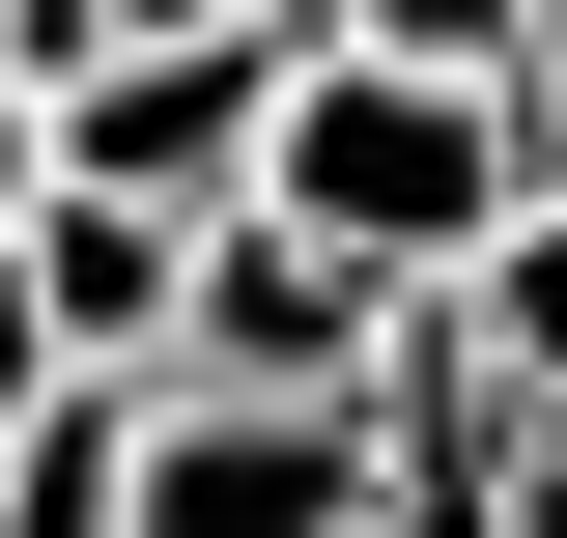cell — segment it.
<instances>
[{"label":"cell","instance_id":"cell-1","mask_svg":"<svg viewBox=\"0 0 567 538\" xmlns=\"http://www.w3.org/2000/svg\"><path fill=\"white\" fill-rule=\"evenodd\" d=\"M511 58H398V29H284V85H256V199L312 227V256H369V283H454L511 227Z\"/></svg>","mask_w":567,"mask_h":538},{"label":"cell","instance_id":"cell-2","mask_svg":"<svg viewBox=\"0 0 567 538\" xmlns=\"http://www.w3.org/2000/svg\"><path fill=\"white\" fill-rule=\"evenodd\" d=\"M256 85H284V29H85L58 85H29V170H85V199H256Z\"/></svg>","mask_w":567,"mask_h":538},{"label":"cell","instance_id":"cell-3","mask_svg":"<svg viewBox=\"0 0 567 538\" xmlns=\"http://www.w3.org/2000/svg\"><path fill=\"white\" fill-rule=\"evenodd\" d=\"M341 510H369V397H199V369H142L114 538H341Z\"/></svg>","mask_w":567,"mask_h":538},{"label":"cell","instance_id":"cell-4","mask_svg":"<svg viewBox=\"0 0 567 538\" xmlns=\"http://www.w3.org/2000/svg\"><path fill=\"white\" fill-rule=\"evenodd\" d=\"M0 283H29V340H58V369H171L199 227H171V199H85V170H29V199H0Z\"/></svg>","mask_w":567,"mask_h":538},{"label":"cell","instance_id":"cell-5","mask_svg":"<svg viewBox=\"0 0 567 538\" xmlns=\"http://www.w3.org/2000/svg\"><path fill=\"white\" fill-rule=\"evenodd\" d=\"M454 369H483L511 425H567V170H511V227L454 256Z\"/></svg>","mask_w":567,"mask_h":538},{"label":"cell","instance_id":"cell-6","mask_svg":"<svg viewBox=\"0 0 567 538\" xmlns=\"http://www.w3.org/2000/svg\"><path fill=\"white\" fill-rule=\"evenodd\" d=\"M341 538H567V482H539V425H369Z\"/></svg>","mask_w":567,"mask_h":538},{"label":"cell","instance_id":"cell-7","mask_svg":"<svg viewBox=\"0 0 567 538\" xmlns=\"http://www.w3.org/2000/svg\"><path fill=\"white\" fill-rule=\"evenodd\" d=\"M29 397H58V340H29V283H0V425H29Z\"/></svg>","mask_w":567,"mask_h":538},{"label":"cell","instance_id":"cell-8","mask_svg":"<svg viewBox=\"0 0 567 538\" xmlns=\"http://www.w3.org/2000/svg\"><path fill=\"white\" fill-rule=\"evenodd\" d=\"M85 29H284V0H85Z\"/></svg>","mask_w":567,"mask_h":538},{"label":"cell","instance_id":"cell-9","mask_svg":"<svg viewBox=\"0 0 567 538\" xmlns=\"http://www.w3.org/2000/svg\"><path fill=\"white\" fill-rule=\"evenodd\" d=\"M0 199H29V114H0Z\"/></svg>","mask_w":567,"mask_h":538},{"label":"cell","instance_id":"cell-10","mask_svg":"<svg viewBox=\"0 0 567 538\" xmlns=\"http://www.w3.org/2000/svg\"><path fill=\"white\" fill-rule=\"evenodd\" d=\"M539 482H567V425H539Z\"/></svg>","mask_w":567,"mask_h":538},{"label":"cell","instance_id":"cell-11","mask_svg":"<svg viewBox=\"0 0 567 538\" xmlns=\"http://www.w3.org/2000/svg\"><path fill=\"white\" fill-rule=\"evenodd\" d=\"M0 114H29V85H0Z\"/></svg>","mask_w":567,"mask_h":538}]
</instances>
